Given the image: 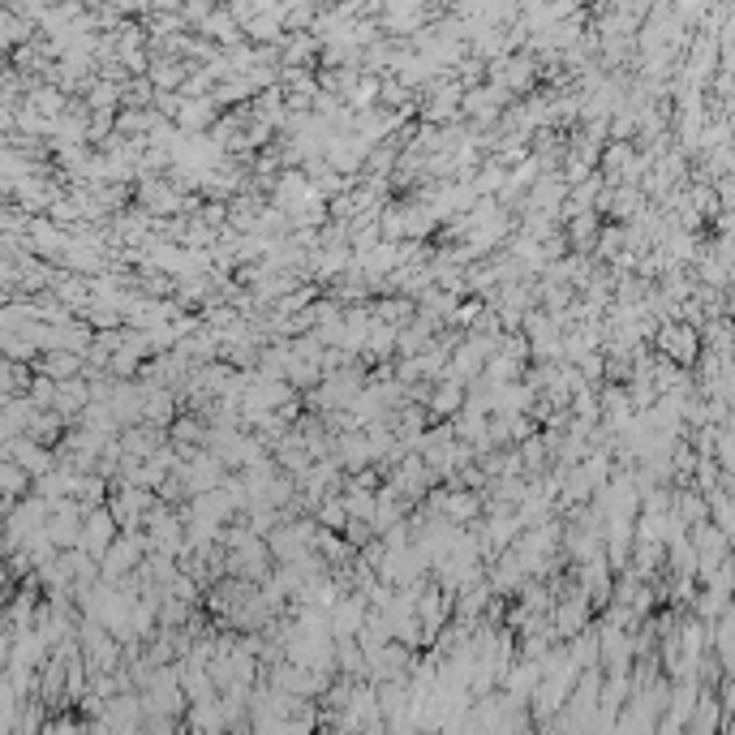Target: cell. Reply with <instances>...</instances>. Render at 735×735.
Masks as SVG:
<instances>
[{
	"label": "cell",
	"mask_w": 735,
	"mask_h": 735,
	"mask_svg": "<svg viewBox=\"0 0 735 735\" xmlns=\"http://www.w3.org/2000/svg\"><path fill=\"white\" fill-rule=\"evenodd\" d=\"M91 404V383L83 378V374H74V378H57V409L65 413V418H83V409Z\"/></svg>",
	"instance_id": "cell-3"
},
{
	"label": "cell",
	"mask_w": 735,
	"mask_h": 735,
	"mask_svg": "<svg viewBox=\"0 0 735 735\" xmlns=\"http://www.w3.org/2000/svg\"><path fill=\"white\" fill-rule=\"evenodd\" d=\"M121 448L129 452V457H151V452H160L164 448V431L151 422V426H125L121 431Z\"/></svg>",
	"instance_id": "cell-4"
},
{
	"label": "cell",
	"mask_w": 735,
	"mask_h": 735,
	"mask_svg": "<svg viewBox=\"0 0 735 735\" xmlns=\"http://www.w3.org/2000/svg\"><path fill=\"white\" fill-rule=\"evenodd\" d=\"M177 125H182L185 134H207L211 125H215V103L211 99H185L182 112H177Z\"/></svg>",
	"instance_id": "cell-5"
},
{
	"label": "cell",
	"mask_w": 735,
	"mask_h": 735,
	"mask_svg": "<svg viewBox=\"0 0 735 735\" xmlns=\"http://www.w3.org/2000/svg\"><path fill=\"white\" fill-rule=\"evenodd\" d=\"M464 400H469V396H464L460 378H452V383H439V387L431 391V400H426V404H431V413H439V418H444V413H460V409H464Z\"/></svg>",
	"instance_id": "cell-6"
},
{
	"label": "cell",
	"mask_w": 735,
	"mask_h": 735,
	"mask_svg": "<svg viewBox=\"0 0 735 735\" xmlns=\"http://www.w3.org/2000/svg\"><path fill=\"white\" fill-rule=\"evenodd\" d=\"M116 538H121V521H116V512H112V508H103V503H95L91 512H87V525H83V551L95 555V559H103V551H108Z\"/></svg>",
	"instance_id": "cell-1"
},
{
	"label": "cell",
	"mask_w": 735,
	"mask_h": 735,
	"mask_svg": "<svg viewBox=\"0 0 735 735\" xmlns=\"http://www.w3.org/2000/svg\"><path fill=\"white\" fill-rule=\"evenodd\" d=\"M370 620V598L362 589H345L340 602L332 607V633L336 637H358Z\"/></svg>",
	"instance_id": "cell-2"
}]
</instances>
